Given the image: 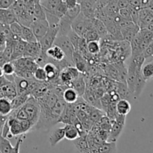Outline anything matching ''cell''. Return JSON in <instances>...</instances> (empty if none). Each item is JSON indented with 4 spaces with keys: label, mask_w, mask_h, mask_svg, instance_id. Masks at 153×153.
I'll list each match as a JSON object with an SVG mask.
<instances>
[{
    "label": "cell",
    "mask_w": 153,
    "mask_h": 153,
    "mask_svg": "<svg viewBox=\"0 0 153 153\" xmlns=\"http://www.w3.org/2000/svg\"><path fill=\"white\" fill-rule=\"evenodd\" d=\"M8 124L10 126V137H9L18 135H24L20 120L9 115Z\"/></svg>",
    "instance_id": "7c38bea8"
},
{
    "label": "cell",
    "mask_w": 153,
    "mask_h": 153,
    "mask_svg": "<svg viewBox=\"0 0 153 153\" xmlns=\"http://www.w3.org/2000/svg\"><path fill=\"white\" fill-rule=\"evenodd\" d=\"M62 0H40V3L45 10L55 13V10Z\"/></svg>",
    "instance_id": "484cf974"
},
{
    "label": "cell",
    "mask_w": 153,
    "mask_h": 153,
    "mask_svg": "<svg viewBox=\"0 0 153 153\" xmlns=\"http://www.w3.org/2000/svg\"><path fill=\"white\" fill-rule=\"evenodd\" d=\"M119 14L120 15V16L123 18V19H126V20H128V21H131V22H132V19H131V13H130V11H129V10H128V7H127V8L120 9Z\"/></svg>",
    "instance_id": "f6af8a7d"
},
{
    "label": "cell",
    "mask_w": 153,
    "mask_h": 153,
    "mask_svg": "<svg viewBox=\"0 0 153 153\" xmlns=\"http://www.w3.org/2000/svg\"><path fill=\"white\" fill-rule=\"evenodd\" d=\"M143 55H144L145 58L147 59V58H150L152 57V54H153V42L150 43L149 46L146 47V49L143 51Z\"/></svg>",
    "instance_id": "c3c4849f"
},
{
    "label": "cell",
    "mask_w": 153,
    "mask_h": 153,
    "mask_svg": "<svg viewBox=\"0 0 153 153\" xmlns=\"http://www.w3.org/2000/svg\"><path fill=\"white\" fill-rule=\"evenodd\" d=\"M142 8H148L152 0H140Z\"/></svg>",
    "instance_id": "f5cc1de1"
},
{
    "label": "cell",
    "mask_w": 153,
    "mask_h": 153,
    "mask_svg": "<svg viewBox=\"0 0 153 153\" xmlns=\"http://www.w3.org/2000/svg\"><path fill=\"white\" fill-rule=\"evenodd\" d=\"M34 79L37 82H47V74L45 71L44 68L41 67H39L37 70H35L34 73Z\"/></svg>",
    "instance_id": "d590c367"
},
{
    "label": "cell",
    "mask_w": 153,
    "mask_h": 153,
    "mask_svg": "<svg viewBox=\"0 0 153 153\" xmlns=\"http://www.w3.org/2000/svg\"><path fill=\"white\" fill-rule=\"evenodd\" d=\"M67 36H68L70 41H71L72 43H73V46H74L75 48V50L78 51L79 44H80L81 40H82V37H81V36H79L77 33L75 32L73 29L70 31V33H69Z\"/></svg>",
    "instance_id": "8d00e7d4"
},
{
    "label": "cell",
    "mask_w": 153,
    "mask_h": 153,
    "mask_svg": "<svg viewBox=\"0 0 153 153\" xmlns=\"http://www.w3.org/2000/svg\"><path fill=\"white\" fill-rule=\"evenodd\" d=\"M142 75L146 81L153 79V61L152 62L145 63L142 68Z\"/></svg>",
    "instance_id": "d6a6232c"
},
{
    "label": "cell",
    "mask_w": 153,
    "mask_h": 153,
    "mask_svg": "<svg viewBox=\"0 0 153 153\" xmlns=\"http://www.w3.org/2000/svg\"><path fill=\"white\" fill-rule=\"evenodd\" d=\"M125 123L118 122V121L113 120L112 122V127L109 132V137L108 142H117V139L122 134L123 131Z\"/></svg>",
    "instance_id": "8fae6325"
},
{
    "label": "cell",
    "mask_w": 153,
    "mask_h": 153,
    "mask_svg": "<svg viewBox=\"0 0 153 153\" xmlns=\"http://www.w3.org/2000/svg\"><path fill=\"white\" fill-rule=\"evenodd\" d=\"M131 109V106L128 100L121 99L117 103V114L123 116H126L130 112Z\"/></svg>",
    "instance_id": "cb8c5ba5"
},
{
    "label": "cell",
    "mask_w": 153,
    "mask_h": 153,
    "mask_svg": "<svg viewBox=\"0 0 153 153\" xmlns=\"http://www.w3.org/2000/svg\"><path fill=\"white\" fill-rule=\"evenodd\" d=\"M46 55L51 60L57 62H61L66 59V55L62 49L59 46L54 45L52 47L49 48L46 52Z\"/></svg>",
    "instance_id": "4fadbf2b"
},
{
    "label": "cell",
    "mask_w": 153,
    "mask_h": 153,
    "mask_svg": "<svg viewBox=\"0 0 153 153\" xmlns=\"http://www.w3.org/2000/svg\"><path fill=\"white\" fill-rule=\"evenodd\" d=\"M16 0H0V9H9L13 5Z\"/></svg>",
    "instance_id": "bcb514c9"
},
{
    "label": "cell",
    "mask_w": 153,
    "mask_h": 153,
    "mask_svg": "<svg viewBox=\"0 0 153 153\" xmlns=\"http://www.w3.org/2000/svg\"><path fill=\"white\" fill-rule=\"evenodd\" d=\"M68 9L69 8L67 7L65 1H64V0H62V1L60 3L59 5L58 6V7H57L56 10H55V14L57 16H58L60 19H61L63 16H65L66 13H67V10H68Z\"/></svg>",
    "instance_id": "74e56055"
},
{
    "label": "cell",
    "mask_w": 153,
    "mask_h": 153,
    "mask_svg": "<svg viewBox=\"0 0 153 153\" xmlns=\"http://www.w3.org/2000/svg\"><path fill=\"white\" fill-rule=\"evenodd\" d=\"M148 8L149 9V10H150V11H151V13H152V14H153V4H151V5L149 6V7H148Z\"/></svg>",
    "instance_id": "11a10c76"
},
{
    "label": "cell",
    "mask_w": 153,
    "mask_h": 153,
    "mask_svg": "<svg viewBox=\"0 0 153 153\" xmlns=\"http://www.w3.org/2000/svg\"><path fill=\"white\" fill-rule=\"evenodd\" d=\"M64 1H65L66 4L69 9L73 8V7H76L77 4H79L78 0H64Z\"/></svg>",
    "instance_id": "816d5d0a"
},
{
    "label": "cell",
    "mask_w": 153,
    "mask_h": 153,
    "mask_svg": "<svg viewBox=\"0 0 153 153\" xmlns=\"http://www.w3.org/2000/svg\"><path fill=\"white\" fill-rule=\"evenodd\" d=\"M84 1H85V0H78V3H79V4H80L81 3H82V2H83Z\"/></svg>",
    "instance_id": "9f6ffc18"
},
{
    "label": "cell",
    "mask_w": 153,
    "mask_h": 153,
    "mask_svg": "<svg viewBox=\"0 0 153 153\" xmlns=\"http://www.w3.org/2000/svg\"><path fill=\"white\" fill-rule=\"evenodd\" d=\"M65 138V129L63 128H58L52 131L49 135V143L52 147H55L59 142Z\"/></svg>",
    "instance_id": "2e32d148"
},
{
    "label": "cell",
    "mask_w": 153,
    "mask_h": 153,
    "mask_svg": "<svg viewBox=\"0 0 153 153\" xmlns=\"http://www.w3.org/2000/svg\"><path fill=\"white\" fill-rule=\"evenodd\" d=\"M22 108L26 112L28 117V121L31 123L34 130V127L38 123L39 119H40V112H41V108H40L38 100L34 98V97L31 96L29 99L27 100L26 102L22 105Z\"/></svg>",
    "instance_id": "7a4b0ae2"
},
{
    "label": "cell",
    "mask_w": 153,
    "mask_h": 153,
    "mask_svg": "<svg viewBox=\"0 0 153 153\" xmlns=\"http://www.w3.org/2000/svg\"><path fill=\"white\" fill-rule=\"evenodd\" d=\"M148 29H149V30H150V31H153V19H152V22H151V23L149 24V27H148Z\"/></svg>",
    "instance_id": "db71d44e"
},
{
    "label": "cell",
    "mask_w": 153,
    "mask_h": 153,
    "mask_svg": "<svg viewBox=\"0 0 153 153\" xmlns=\"http://www.w3.org/2000/svg\"><path fill=\"white\" fill-rule=\"evenodd\" d=\"M16 42L14 40H7V44L4 50L1 52V66L7 62H10L12 61V56H13V49H14Z\"/></svg>",
    "instance_id": "30bf717a"
},
{
    "label": "cell",
    "mask_w": 153,
    "mask_h": 153,
    "mask_svg": "<svg viewBox=\"0 0 153 153\" xmlns=\"http://www.w3.org/2000/svg\"><path fill=\"white\" fill-rule=\"evenodd\" d=\"M27 42L23 40H19L16 42L14 49H13V56H12V61H16V60L19 59L21 58H23L24 52H25V47H26Z\"/></svg>",
    "instance_id": "ac0fdd59"
},
{
    "label": "cell",
    "mask_w": 153,
    "mask_h": 153,
    "mask_svg": "<svg viewBox=\"0 0 153 153\" xmlns=\"http://www.w3.org/2000/svg\"><path fill=\"white\" fill-rule=\"evenodd\" d=\"M128 10H129L130 13H131V19H132V22L134 24L138 25H139V21H140V15H139V10L137 9L134 8L131 6H129L128 7Z\"/></svg>",
    "instance_id": "7bdbcfd3"
},
{
    "label": "cell",
    "mask_w": 153,
    "mask_h": 153,
    "mask_svg": "<svg viewBox=\"0 0 153 153\" xmlns=\"http://www.w3.org/2000/svg\"><path fill=\"white\" fill-rule=\"evenodd\" d=\"M88 51L90 55H97L100 51L99 41H91L88 43Z\"/></svg>",
    "instance_id": "f35d334b"
},
{
    "label": "cell",
    "mask_w": 153,
    "mask_h": 153,
    "mask_svg": "<svg viewBox=\"0 0 153 153\" xmlns=\"http://www.w3.org/2000/svg\"><path fill=\"white\" fill-rule=\"evenodd\" d=\"M0 95H1V98L7 99L10 101L17 97L18 93L15 82H11L6 79L4 76H1Z\"/></svg>",
    "instance_id": "277c9868"
},
{
    "label": "cell",
    "mask_w": 153,
    "mask_h": 153,
    "mask_svg": "<svg viewBox=\"0 0 153 153\" xmlns=\"http://www.w3.org/2000/svg\"><path fill=\"white\" fill-rule=\"evenodd\" d=\"M15 84H16V89H17L18 95L26 94L30 95L31 80H28V79H25V78L16 76H15Z\"/></svg>",
    "instance_id": "52a82bcc"
},
{
    "label": "cell",
    "mask_w": 153,
    "mask_h": 153,
    "mask_svg": "<svg viewBox=\"0 0 153 153\" xmlns=\"http://www.w3.org/2000/svg\"><path fill=\"white\" fill-rule=\"evenodd\" d=\"M13 149L10 140L1 136L0 139V152L1 153H11Z\"/></svg>",
    "instance_id": "836d02e7"
},
{
    "label": "cell",
    "mask_w": 153,
    "mask_h": 153,
    "mask_svg": "<svg viewBox=\"0 0 153 153\" xmlns=\"http://www.w3.org/2000/svg\"><path fill=\"white\" fill-rule=\"evenodd\" d=\"M79 96L76 90L73 88H68L65 90L63 95V99L67 104H73L79 100Z\"/></svg>",
    "instance_id": "7402d4cb"
},
{
    "label": "cell",
    "mask_w": 153,
    "mask_h": 153,
    "mask_svg": "<svg viewBox=\"0 0 153 153\" xmlns=\"http://www.w3.org/2000/svg\"><path fill=\"white\" fill-rule=\"evenodd\" d=\"M42 48L39 42L35 43H27L25 52H24V58H31L36 59L41 54Z\"/></svg>",
    "instance_id": "9c48e42d"
},
{
    "label": "cell",
    "mask_w": 153,
    "mask_h": 153,
    "mask_svg": "<svg viewBox=\"0 0 153 153\" xmlns=\"http://www.w3.org/2000/svg\"><path fill=\"white\" fill-rule=\"evenodd\" d=\"M59 33V26H55V27H50L49 26V29L48 30L47 33L46 35L40 40L39 43H40L41 46L42 51L43 52H46V51L54 46L55 44V40H56L57 37Z\"/></svg>",
    "instance_id": "5b68a950"
},
{
    "label": "cell",
    "mask_w": 153,
    "mask_h": 153,
    "mask_svg": "<svg viewBox=\"0 0 153 153\" xmlns=\"http://www.w3.org/2000/svg\"><path fill=\"white\" fill-rule=\"evenodd\" d=\"M98 153H117V142H104L99 146Z\"/></svg>",
    "instance_id": "f1b7e54d"
},
{
    "label": "cell",
    "mask_w": 153,
    "mask_h": 153,
    "mask_svg": "<svg viewBox=\"0 0 153 153\" xmlns=\"http://www.w3.org/2000/svg\"><path fill=\"white\" fill-rule=\"evenodd\" d=\"M24 136L23 135H20L19 137V138L17 139V140H16V145H15L14 146H13V150H12L11 153H19V149H20V146L21 144H22V143L23 142V140H24Z\"/></svg>",
    "instance_id": "7dc6e473"
},
{
    "label": "cell",
    "mask_w": 153,
    "mask_h": 153,
    "mask_svg": "<svg viewBox=\"0 0 153 153\" xmlns=\"http://www.w3.org/2000/svg\"><path fill=\"white\" fill-rule=\"evenodd\" d=\"M18 22L17 17L11 8L0 9V23L10 25Z\"/></svg>",
    "instance_id": "5bb4252c"
},
{
    "label": "cell",
    "mask_w": 153,
    "mask_h": 153,
    "mask_svg": "<svg viewBox=\"0 0 153 153\" xmlns=\"http://www.w3.org/2000/svg\"><path fill=\"white\" fill-rule=\"evenodd\" d=\"M116 92L120 97V99H123V100H127L130 98L131 97H133L132 94L129 91L128 86L126 84L121 83V82H117L116 85Z\"/></svg>",
    "instance_id": "d4e9b609"
},
{
    "label": "cell",
    "mask_w": 153,
    "mask_h": 153,
    "mask_svg": "<svg viewBox=\"0 0 153 153\" xmlns=\"http://www.w3.org/2000/svg\"><path fill=\"white\" fill-rule=\"evenodd\" d=\"M71 88L76 90V91L78 93L79 97H83L84 94H85V91H86V85H85L82 74H81L78 79H76V80H74L72 82Z\"/></svg>",
    "instance_id": "ffe728a7"
},
{
    "label": "cell",
    "mask_w": 153,
    "mask_h": 153,
    "mask_svg": "<svg viewBox=\"0 0 153 153\" xmlns=\"http://www.w3.org/2000/svg\"><path fill=\"white\" fill-rule=\"evenodd\" d=\"M1 76H13L16 73V67L12 61L10 62H7L2 66H1Z\"/></svg>",
    "instance_id": "4dcf8cb0"
},
{
    "label": "cell",
    "mask_w": 153,
    "mask_h": 153,
    "mask_svg": "<svg viewBox=\"0 0 153 153\" xmlns=\"http://www.w3.org/2000/svg\"><path fill=\"white\" fill-rule=\"evenodd\" d=\"M82 13V8H81L80 4H77L76 7H73V8H70L67 10V13H66L65 16L67 18L70 19L72 22H73V21L79 16V14Z\"/></svg>",
    "instance_id": "e575fe53"
},
{
    "label": "cell",
    "mask_w": 153,
    "mask_h": 153,
    "mask_svg": "<svg viewBox=\"0 0 153 153\" xmlns=\"http://www.w3.org/2000/svg\"><path fill=\"white\" fill-rule=\"evenodd\" d=\"M64 129H65V138L67 140L73 141L80 137L79 130L73 124H67L64 126Z\"/></svg>",
    "instance_id": "44dd1931"
},
{
    "label": "cell",
    "mask_w": 153,
    "mask_h": 153,
    "mask_svg": "<svg viewBox=\"0 0 153 153\" xmlns=\"http://www.w3.org/2000/svg\"><path fill=\"white\" fill-rule=\"evenodd\" d=\"M84 38L86 39L87 42L89 43L91 41H99L100 39V35H99L98 32L96 31L95 28H92L91 30H90L88 33L86 34V35L85 36Z\"/></svg>",
    "instance_id": "ab89813d"
},
{
    "label": "cell",
    "mask_w": 153,
    "mask_h": 153,
    "mask_svg": "<svg viewBox=\"0 0 153 153\" xmlns=\"http://www.w3.org/2000/svg\"><path fill=\"white\" fill-rule=\"evenodd\" d=\"M22 40H25L27 43H35L37 41L34 32L30 27L22 25Z\"/></svg>",
    "instance_id": "83f0119b"
},
{
    "label": "cell",
    "mask_w": 153,
    "mask_h": 153,
    "mask_svg": "<svg viewBox=\"0 0 153 153\" xmlns=\"http://www.w3.org/2000/svg\"><path fill=\"white\" fill-rule=\"evenodd\" d=\"M33 16H34V19H46V12H45L44 8L40 1H37L35 4L34 7V11H33Z\"/></svg>",
    "instance_id": "1f68e13d"
},
{
    "label": "cell",
    "mask_w": 153,
    "mask_h": 153,
    "mask_svg": "<svg viewBox=\"0 0 153 153\" xmlns=\"http://www.w3.org/2000/svg\"><path fill=\"white\" fill-rule=\"evenodd\" d=\"M73 63H74L75 67L78 69V70L81 73H84L86 71L87 65L85 57L79 51H75L74 54H73Z\"/></svg>",
    "instance_id": "d6986e66"
},
{
    "label": "cell",
    "mask_w": 153,
    "mask_h": 153,
    "mask_svg": "<svg viewBox=\"0 0 153 153\" xmlns=\"http://www.w3.org/2000/svg\"><path fill=\"white\" fill-rule=\"evenodd\" d=\"M140 34L143 40L146 42L149 43L153 42V31H150L148 28H144V29L140 30Z\"/></svg>",
    "instance_id": "b9f144b4"
},
{
    "label": "cell",
    "mask_w": 153,
    "mask_h": 153,
    "mask_svg": "<svg viewBox=\"0 0 153 153\" xmlns=\"http://www.w3.org/2000/svg\"><path fill=\"white\" fill-rule=\"evenodd\" d=\"M10 30H11L12 33L14 34L16 37H19L22 39V25L19 23V22H15L13 23L10 25Z\"/></svg>",
    "instance_id": "60d3db41"
},
{
    "label": "cell",
    "mask_w": 153,
    "mask_h": 153,
    "mask_svg": "<svg viewBox=\"0 0 153 153\" xmlns=\"http://www.w3.org/2000/svg\"><path fill=\"white\" fill-rule=\"evenodd\" d=\"M141 70L138 71V73H137V81H136V85H135V90H134V99L138 98V97L141 95L143 90H144L145 87H146V82H147V81L143 78V75H142Z\"/></svg>",
    "instance_id": "e0dca14e"
},
{
    "label": "cell",
    "mask_w": 153,
    "mask_h": 153,
    "mask_svg": "<svg viewBox=\"0 0 153 153\" xmlns=\"http://www.w3.org/2000/svg\"><path fill=\"white\" fill-rule=\"evenodd\" d=\"M117 5L119 9L123 8H127L130 6L129 1L128 0H118L117 1Z\"/></svg>",
    "instance_id": "f907efd6"
},
{
    "label": "cell",
    "mask_w": 153,
    "mask_h": 153,
    "mask_svg": "<svg viewBox=\"0 0 153 153\" xmlns=\"http://www.w3.org/2000/svg\"><path fill=\"white\" fill-rule=\"evenodd\" d=\"M67 106V102L63 98H60L55 105L50 110H42L40 119L34 127V130H46L59 123Z\"/></svg>",
    "instance_id": "6da1fadb"
},
{
    "label": "cell",
    "mask_w": 153,
    "mask_h": 153,
    "mask_svg": "<svg viewBox=\"0 0 153 153\" xmlns=\"http://www.w3.org/2000/svg\"><path fill=\"white\" fill-rule=\"evenodd\" d=\"M13 106L11 101L5 98L0 99V115L8 116L13 111Z\"/></svg>",
    "instance_id": "603a6c76"
},
{
    "label": "cell",
    "mask_w": 153,
    "mask_h": 153,
    "mask_svg": "<svg viewBox=\"0 0 153 153\" xmlns=\"http://www.w3.org/2000/svg\"><path fill=\"white\" fill-rule=\"evenodd\" d=\"M92 22L96 31L98 32L99 35H100V38H103V37H105L106 36L108 35L107 28H106L105 25L102 21L95 18V19H92Z\"/></svg>",
    "instance_id": "4316f807"
},
{
    "label": "cell",
    "mask_w": 153,
    "mask_h": 153,
    "mask_svg": "<svg viewBox=\"0 0 153 153\" xmlns=\"http://www.w3.org/2000/svg\"><path fill=\"white\" fill-rule=\"evenodd\" d=\"M130 6L133 7L134 8L140 10L142 8L141 7V1L140 0H128Z\"/></svg>",
    "instance_id": "681fc988"
},
{
    "label": "cell",
    "mask_w": 153,
    "mask_h": 153,
    "mask_svg": "<svg viewBox=\"0 0 153 153\" xmlns=\"http://www.w3.org/2000/svg\"><path fill=\"white\" fill-rule=\"evenodd\" d=\"M140 30V27H139V25H136V24L134 23L131 24V25H129L128 26L120 28L123 40L128 42V43H131V41L133 40V38L138 34Z\"/></svg>",
    "instance_id": "ba28073f"
},
{
    "label": "cell",
    "mask_w": 153,
    "mask_h": 153,
    "mask_svg": "<svg viewBox=\"0 0 153 153\" xmlns=\"http://www.w3.org/2000/svg\"><path fill=\"white\" fill-rule=\"evenodd\" d=\"M30 28L34 32L37 41L40 42L49 29V24L46 19H34Z\"/></svg>",
    "instance_id": "8992f818"
},
{
    "label": "cell",
    "mask_w": 153,
    "mask_h": 153,
    "mask_svg": "<svg viewBox=\"0 0 153 153\" xmlns=\"http://www.w3.org/2000/svg\"><path fill=\"white\" fill-rule=\"evenodd\" d=\"M77 153H91L87 137H79L73 141Z\"/></svg>",
    "instance_id": "9a60e30c"
},
{
    "label": "cell",
    "mask_w": 153,
    "mask_h": 153,
    "mask_svg": "<svg viewBox=\"0 0 153 153\" xmlns=\"http://www.w3.org/2000/svg\"><path fill=\"white\" fill-rule=\"evenodd\" d=\"M30 97H31V95L27 94H22V95H17V97H15V98L11 101L13 110L22 107V106L26 102L27 100L29 99Z\"/></svg>",
    "instance_id": "f546056e"
},
{
    "label": "cell",
    "mask_w": 153,
    "mask_h": 153,
    "mask_svg": "<svg viewBox=\"0 0 153 153\" xmlns=\"http://www.w3.org/2000/svg\"><path fill=\"white\" fill-rule=\"evenodd\" d=\"M59 46L66 55V59L73 66H74L73 63V54L75 52V48L73 43L70 41V38L67 35H58L55 40V44ZM75 67V66H74Z\"/></svg>",
    "instance_id": "3957f363"
},
{
    "label": "cell",
    "mask_w": 153,
    "mask_h": 153,
    "mask_svg": "<svg viewBox=\"0 0 153 153\" xmlns=\"http://www.w3.org/2000/svg\"><path fill=\"white\" fill-rule=\"evenodd\" d=\"M108 73L111 78L113 79L114 80H116L117 82L119 81V73H118L117 69L115 67L114 64L108 66Z\"/></svg>",
    "instance_id": "ee69618b"
}]
</instances>
